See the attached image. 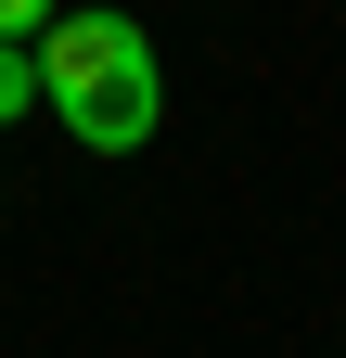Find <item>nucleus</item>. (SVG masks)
<instances>
[{"mask_svg":"<svg viewBox=\"0 0 346 358\" xmlns=\"http://www.w3.org/2000/svg\"><path fill=\"white\" fill-rule=\"evenodd\" d=\"M39 52V115H64L90 154H141L154 128H167V64H154V38H141V13H52L26 38Z\"/></svg>","mask_w":346,"mask_h":358,"instance_id":"obj_1","label":"nucleus"},{"mask_svg":"<svg viewBox=\"0 0 346 358\" xmlns=\"http://www.w3.org/2000/svg\"><path fill=\"white\" fill-rule=\"evenodd\" d=\"M13 115H39V52L0 38V128H13Z\"/></svg>","mask_w":346,"mask_h":358,"instance_id":"obj_2","label":"nucleus"},{"mask_svg":"<svg viewBox=\"0 0 346 358\" xmlns=\"http://www.w3.org/2000/svg\"><path fill=\"white\" fill-rule=\"evenodd\" d=\"M52 13H64V0H0V38H39Z\"/></svg>","mask_w":346,"mask_h":358,"instance_id":"obj_3","label":"nucleus"}]
</instances>
